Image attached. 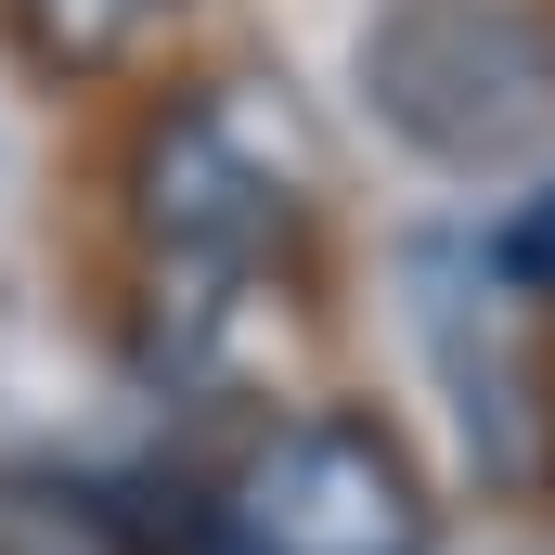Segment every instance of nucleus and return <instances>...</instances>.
I'll list each match as a JSON object with an SVG mask.
<instances>
[{"instance_id":"f257e3e1","label":"nucleus","mask_w":555,"mask_h":555,"mask_svg":"<svg viewBox=\"0 0 555 555\" xmlns=\"http://www.w3.org/2000/svg\"><path fill=\"white\" fill-rule=\"evenodd\" d=\"M130 207H142V246L194 284H246L297 233L310 207V155H297V117L246 78H207L181 91L130 155Z\"/></svg>"},{"instance_id":"f03ea898","label":"nucleus","mask_w":555,"mask_h":555,"mask_svg":"<svg viewBox=\"0 0 555 555\" xmlns=\"http://www.w3.org/2000/svg\"><path fill=\"white\" fill-rule=\"evenodd\" d=\"M362 78L388 130H414L452 168H491L555 117V13L530 0H401L362 39Z\"/></svg>"},{"instance_id":"7ed1b4c3","label":"nucleus","mask_w":555,"mask_h":555,"mask_svg":"<svg viewBox=\"0 0 555 555\" xmlns=\"http://www.w3.org/2000/svg\"><path fill=\"white\" fill-rule=\"evenodd\" d=\"M220 543L233 555H426L439 504L375 414H297L272 439H246V465L220 478Z\"/></svg>"},{"instance_id":"20e7f679","label":"nucleus","mask_w":555,"mask_h":555,"mask_svg":"<svg viewBox=\"0 0 555 555\" xmlns=\"http://www.w3.org/2000/svg\"><path fill=\"white\" fill-rule=\"evenodd\" d=\"M168 13H181V0H13V39H26V65H52V78H104V65H130Z\"/></svg>"},{"instance_id":"39448f33","label":"nucleus","mask_w":555,"mask_h":555,"mask_svg":"<svg viewBox=\"0 0 555 555\" xmlns=\"http://www.w3.org/2000/svg\"><path fill=\"white\" fill-rule=\"evenodd\" d=\"M491 272H504V284H543V297H555V194L530 207V220H504V246H491Z\"/></svg>"}]
</instances>
